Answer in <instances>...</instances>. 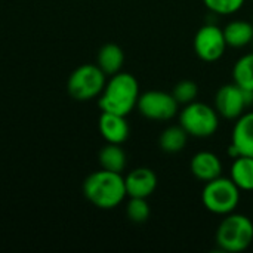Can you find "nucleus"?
I'll return each instance as SVG.
<instances>
[{
  "mask_svg": "<svg viewBox=\"0 0 253 253\" xmlns=\"http://www.w3.org/2000/svg\"><path fill=\"white\" fill-rule=\"evenodd\" d=\"M83 194L98 209H114L127 196L125 178L117 172L105 169L96 170L84 179Z\"/></svg>",
  "mask_w": 253,
  "mask_h": 253,
  "instance_id": "f257e3e1",
  "label": "nucleus"
},
{
  "mask_svg": "<svg viewBox=\"0 0 253 253\" xmlns=\"http://www.w3.org/2000/svg\"><path fill=\"white\" fill-rule=\"evenodd\" d=\"M139 83L130 73H117L105 83L99 95L98 105L101 111L127 116L136 108L139 99Z\"/></svg>",
  "mask_w": 253,
  "mask_h": 253,
  "instance_id": "f03ea898",
  "label": "nucleus"
},
{
  "mask_svg": "<svg viewBox=\"0 0 253 253\" xmlns=\"http://www.w3.org/2000/svg\"><path fill=\"white\" fill-rule=\"evenodd\" d=\"M215 239L224 252H243L253 243V222L246 215L228 213L219 224Z\"/></svg>",
  "mask_w": 253,
  "mask_h": 253,
  "instance_id": "7ed1b4c3",
  "label": "nucleus"
},
{
  "mask_svg": "<svg viewBox=\"0 0 253 253\" xmlns=\"http://www.w3.org/2000/svg\"><path fill=\"white\" fill-rule=\"evenodd\" d=\"M203 206L215 215L233 213L240 203V188L234 184L231 178H215L205 182L202 191Z\"/></svg>",
  "mask_w": 253,
  "mask_h": 253,
  "instance_id": "20e7f679",
  "label": "nucleus"
},
{
  "mask_svg": "<svg viewBox=\"0 0 253 253\" xmlns=\"http://www.w3.org/2000/svg\"><path fill=\"white\" fill-rule=\"evenodd\" d=\"M179 125L194 138H209L212 136L219 126V114L215 107H211L205 102L194 101L184 105L179 113Z\"/></svg>",
  "mask_w": 253,
  "mask_h": 253,
  "instance_id": "39448f33",
  "label": "nucleus"
},
{
  "mask_svg": "<svg viewBox=\"0 0 253 253\" xmlns=\"http://www.w3.org/2000/svg\"><path fill=\"white\" fill-rule=\"evenodd\" d=\"M107 83V74L93 64L77 67L67 83L68 93L76 101H90L101 95Z\"/></svg>",
  "mask_w": 253,
  "mask_h": 253,
  "instance_id": "423d86ee",
  "label": "nucleus"
},
{
  "mask_svg": "<svg viewBox=\"0 0 253 253\" xmlns=\"http://www.w3.org/2000/svg\"><path fill=\"white\" fill-rule=\"evenodd\" d=\"M253 92L236 83L224 84L215 95V110L228 120H237L253 102Z\"/></svg>",
  "mask_w": 253,
  "mask_h": 253,
  "instance_id": "0eeeda50",
  "label": "nucleus"
},
{
  "mask_svg": "<svg viewBox=\"0 0 253 253\" xmlns=\"http://www.w3.org/2000/svg\"><path fill=\"white\" fill-rule=\"evenodd\" d=\"M136 108L145 119L166 122L178 114L179 104L169 92L148 90L139 95Z\"/></svg>",
  "mask_w": 253,
  "mask_h": 253,
  "instance_id": "6e6552de",
  "label": "nucleus"
},
{
  "mask_svg": "<svg viewBox=\"0 0 253 253\" xmlns=\"http://www.w3.org/2000/svg\"><path fill=\"white\" fill-rule=\"evenodd\" d=\"M194 52L205 62H215L222 58L227 46L224 31L216 24H205L194 36Z\"/></svg>",
  "mask_w": 253,
  "mask_h": 253,
  "instance_id": "1a4fd4ad",
  "label": "nucleus"
},
{
  "mask_svg": "<svg viewBox=\"0 0 253 253\" xmlns=\"http://www.w3.org/2000/svg\"><path fill=\"white\" fill-rule=\"evenodd\" d=\"M157 184V175L150 168H136L125 176L126 193L129 197L148 199L156 191Z\"/></svg>",
  "mask_w": 253,
  "mask_h": 253,
  "instance_id": "9d476101",
  "label": "nucleus"
},
{
  "mask_svg": "<svg viewBox=\"0 0 253 253\" xmlns=\"http://www.w3.org/2000/svg\"><path fill=\"white\" fill-rule=\"evenodd\" d=\"M99 133L102 138L110 144H123L127 141L130 127L126 120V116L114 114V113H105L102 111L99 122H98Z\"/></svg>",
  "mask_w": 253,
  "mask_h": 253,
  "instance_id": "9b49d317",
  "label": "nucleus"
},
{
  "mask_svg": "<svg viewBox=\"0 0 253 253\" xmlns=\"http://www.w3.org/2000/svg\"><path fill=\"white\" fill-rule=\"evenodd\" d=\"M191 173L203 182H209L222 175V162L212 151H199L190 163Z\"/></svg>",
  "mask_w": 253,
  "mask_h": 253,
  "instance_id": "f8f14e48",
  "label": "nucleus"
},
{
  "mask_svg": "<svg viewBox=\"0 0 253 253\" xmlns=\"http://www.w3.org/2000/svg\"><path fill=\"white\" fill-rule=\"evenodd\" d=\"M231 145L239 156L253 157V111L243 113L234 125Z\"/></svg>",
  "mask_w": 253,
  "mask_h": 253,
  "instance_id": "ddd939ff",
  "label": "nucleus"
},
{
  "mask_svg": "<svg viewBox=\"0 0 253 253\" xmlns=\"http://www.w3.org/2000/svg\"><path fill=\"white\" fill-rule=\"evenodd\" d=\"M224 37L227 46L230 47H245L252 44L253 42V24L245 19H234L228 22L224 28Z\"/></svg>",
  "mask_w": 253,
  "mask_h": 253,
  "instance_id": "4468645a",
  "label": "nucleus"
},
{
  "mask_svg": "<svg viewBox=\"0 0 253 253\" xmlns=\"http://www.w3.org/2000/svg\"><path fill=\"white\" fill-rule=\"evenodd\" d=\"M123 64H125V52L119 44L107 43L99 49L98 58H96V65L107 76H114V74L120 73Z\"/></svg>",
  "mask_w": 253,
  "mask_h": 253,
  "instance_id": "2eb2a0df",
  "label": "nucleus"
},
{
  "mask_svg": "<svg viewBox=\"0 0 253 253\" xmlns=\"http://www.w3.org/2000/svg\"><path fill=\"white\" fill-rule=\"evenodd\" d=\"M98 160H99L101 169L117 172V173H122L126 169V165H127L126 153L120 147V144H110V142H107V145H104L101 148Z\"/></svg>",
  "mask_w": 253,
  "mask_h": 253,
  "instance_id": "dca6fc26",
  "label": "nucleus"
},
{
  "mask_svg": "<svg viewBox=\"0 0 253 253\" xmlns=\"http://www.w3.org/2000/svg\"><path fill=\"white\" fill-rule=\"evenodd\" d=\"M240 191H253V157L239 156L231 166V176Z\"/></svg>",
  "mask_w": 253,
  "mask_h": 253,
  "instance_id": "f3484780",
  "label": "nucleus"
},
{
  "mask_svg": "<svg viewBox=\"0 0 253 253\" xmlns=\"http://www.w3.org/2000/svg\"><path fill=\"white\" fill-rule=\"evenodd\" d=\"M187 141H188V133L184 130V127L181 125L169 126L162 132V135L159 138V145L165 153L175 154L185 148Z\"/></svg>",
  "mask_w": 253,
  "mask_h": 253,
  "instance_id": "a211bd4d",
  "label": "nucleus"
},
{
  "mask_svg": "<svg viewBox=\"0 0 253 253\" xmlns=\"http://www.w3.org/2000/svg\"><path fill=\"white\" fill-rule=\"evenodd\" d=\"M233 79L240 87L253 92V52L237 59L233 68Z\"/></svg>",
  "mask_w": 253,
  "mask_h": 253,
  "instance_id": "6ab92c4d",
  "label": "nucleus"
},
{
  "mask_svg": "<svg viewBox=\"0 0 253 253\" xmlns=\"http://www.w3.org/2000/svg\"><path fill=\"white\" fill-rule=\"evenodd\" d=\"M126 215H127L129 221H132L135 224L147 222L151 215V209H150L147 199L130 197V200L127 202V206H126Z\"/></svg>",
  "mask_w": 253,
  "mask_h": 253,
  "instance_id": "aec40b11",
  "label": "nucleus"
},
{
  "mask_svg": "<svg viewBox=\"0 0 253 253\" xmlns=\"http://www.w3.org/2000/svg\"><path fill=\"white\" fill-rule=\"evenodd\" d=\"M172 95L179 105H187L197 99L199 86H197V83H194L191 80H181L175 84Z\"/></svg>",
  "mask_w": 253,
  "mask_h": 253,
  "instance_id": "412c9836",
  "label": "nucleus"
},
{
  "mask_svg": "<svg viewBox=\"0 0 253 253\" xmlns=\"http://www.w3.org/2000/svg\"><path fill=\"white\" fill-rule=\"evenodd\" d=\"M246 0H203L205 6L215 15H233L239 12Z\"/></svg>",
  "mask_w": 253,
  "mask_h": 253,
  "instance_id": "4be33fe9",
  "label": "nucleus"
},
{
  "mask_svg": "<svg viewBox=\"0 0 253 253\" xmlns=\"http://www.w3.org/2000/svg\"><path fill=\"white\" fill-rule=\"evenodd\" d=\"M252 24H253V19H252Z\"/></svg>",
  "mask_w": 253,
  "mask_h": 253,
  "instance_id": "5701e85b",
  "label": "nucleus"
}]
</instances>
